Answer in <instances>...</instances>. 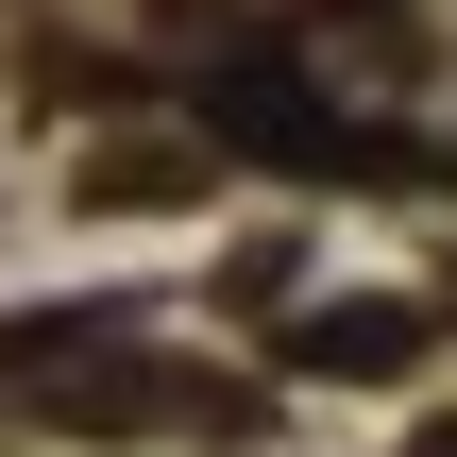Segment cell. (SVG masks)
Returning <instances> with one entry per match:
<instances>
[{
    "label": "cell",
    "mask_w": 457,
    "mask_h": 457,
    "mask_svg": "<svg viewBox=\"0 0 457 457\" xmlns=\"http://www.w3.org/2000/svg\"><path fill=\"white\" fill-rule=\"evenodd\" d=\"M424 356V305H322L305 322V373H407Z\"/></svg>",
    "instance_id": "cell-1"
},
{
    "label": "cell",
    "mask_w": 457,
    "mask_h": 457,
    "mask_svg": "<svg viewBox=\"0 0 457 457\" xmlns=\"http://www.w3.org/2000/svg\"><path fill=\"white\" fill-rule=\"evenodd\" d=\"M424 457H457V424H441V441H424Z\"/></svg>",
    "instance_id": "cell-2"
}]
</instances>
